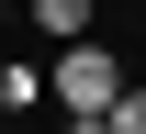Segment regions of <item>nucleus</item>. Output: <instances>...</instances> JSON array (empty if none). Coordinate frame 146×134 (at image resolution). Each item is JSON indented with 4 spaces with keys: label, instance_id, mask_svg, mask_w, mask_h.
Masks as SVG:
<instances>
[{
    "label": "nucleus",
    "instance_id": "nucleus-1",
    "mask_svg": "<svg viewBox=\"0 0 146 134\" xmlns=\"http://www.w3.org/2000/svg\"><path fill=\"white\" fill-rule=\"evenodd\" d=\"M56 101H68V112H112V101H124V67H112L101 45H68V56H56Z\"/></svg>",
    "mask_w": 146,
    "mask_h": 134
},
{
    "label": "nucleus",
    "instance_id": "nucleus-2",
    "mask_svg": "<svg viewBox=\"0 0 146 134\" xmlns=\"http://www.w3.org/2000/svg\"><path fill=\"white\" fill-rule=\"evenodd\" d=\"M90 11H101V0H34V22H45L56 45H90Z\"/></svg>",
    "mask_w": 146,
    "mask_h": 134
},
{
    "label": "nucleus",
    "instance_id": "nucleus-3",
    "mask_svg": "<svg viewBox=\"0 0 146 134\" xmlns=\"http://www.w3.org/2000/svg\"><path fill=\"white\" fill-rule=\"evenodd\" d=\"M112 134H146V90H124V101H112Z\"/></svg>",
    "mask_w": 146,
    "mask_h": 134
},
{
    "label": "nucleus",
    "instance_id": "nucleus-4",
    "mask_svg": "<svg viewBox=\"0 0 146 134\" xmlns=\"http://www.w3.org/2000/svg\"><path fill=\"white\" fill-rule=\"evenodd\" d=\"M68 134H112V112H79V123H68Z\"/></svg>",
    "mask_w": 146,
    "mask_h": 134
},
{
    "label": "nucleus",
    "instance_id": "nucleus-5",
    "mask_svg": "<svg viewBox=\"0 0 146 134\" xmlns=\"http://www.w3.org/2000/svg\"><path fill=\"white\" fill-rule=\"evenodd\" d=\"M0 22H11V0H0Z\"/></svg>",
    "mask_w": 146,
    "mask_h": 134
}]
</instances>
